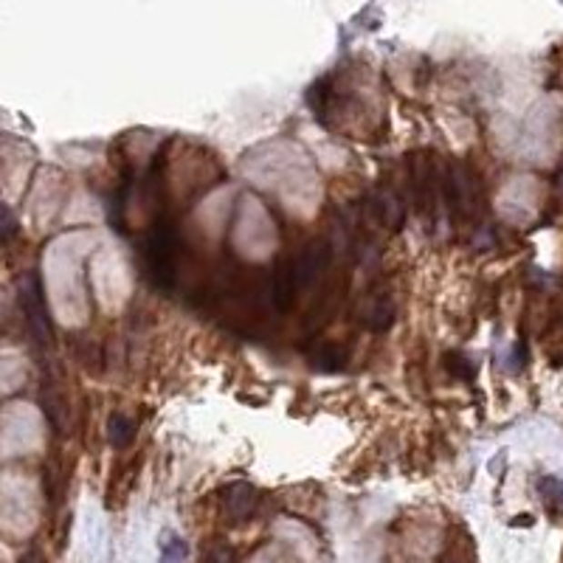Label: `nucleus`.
Wrapping results in <instances>:
<instances>
[{"instance_id":"1","label":"nucleus","mask_w":563,"mask_h":563,"mask_svg":"<svg viewBox=\"0 0 563 563\" xmlns=\"http://www.w3.org/2000/svg\"><path fill=\"white\" fill-rule=\"evenodd\" d=\"M141 254H144V265H146V274L150 279L169 290L175 285V265H177V234H175V226L166 223V220H158L150 234L144 236V246H141Z\"/></svg>"},{"instance_id":"8","label":"nucleus","mask_w":563,"mask_h":563,"mask_svg":"<svg viewBox=\"0 0 563 563\" xmlns=\"http://www.w3.org/2000/svg\"><path fill=\"white\" fill-rule=\"evenodd\" d=\"M189 558V547L181 536H175V532H164L161 538V560L158 563H186Z\"/></svg>"},{"instance_id":"5","label":"nucleus","mask_w":563,"mask_h":563,"mask_svg":"<svg viewBox=\"0 0 563 563\" xmlns=\"http://www.w3.org/2000/svg\"><path fill=\"white\" fill-rule=\"evenodd\" d=\"M296 262H279L276 274H274V305L279 310H287L296 299Z\"/></svg>"},{"instance_id":"7","label":"nucleus","mask_w":563,"mask_h":563,"mask_svg":"<svg viewBox=\"0 0 563 563\" xmlns=\"http://www.w3.org/2000/svg\"><path fill=\"white\" fill-rule=\"evenodd\" d=\"M392 321H395V307L389 299H375V305L367 310V327L372 333H383V330H389L392 327Z\"/></svg>"},{"instance_id":"12","label":"nucleus","mask_w":563,"mask_h":563,"mask_svg":"<svg viewBox=\"0 0 563 563\" xmlns=\"http://www.w3.org/2000/svg\"><path fill=\"white\" fill-rule=\"evenodd\" d=\"M17 563H45V558H43V552H37V549H28Z\"/></svg>"},{"instance_id":"10","label":"nucleus","mask_w":563,"mask_h":563,"mask_svg":"<svg viewBox=\"0 0 563 563\" xmlns=\"http://www.w3.org/2000/svg\"><path fill=\"white\" fill-rule=\"evenodd\" d=\"M209 563H240L236 560V552L231 549V547H217L215 552H212V560Z\"/></svg>"},{"instance_id":"2","label":"nucleus","mask_w":563,"mask_h":563,"mask_svg":"<svg viewBox=\"0 0 563 563\" xmlns=\"http://www.w3.org/2000/svg\"><path fill=\"white\" fill-rule=\"evenodd\" d=\"M17 305L25 316L28 324V333L32 338L43 347L51 344L54 330H51V316L45 307V296H43V285L37 274H28L25 279H20V290H17Z\"/></svg>"},{"instance_id":"6","label":"nucleus","mask_w":563,"mask_h":563,"mask_svg":"<svg viewBox=\"0 0 563 563\" xmlns=\"http://www.w3.org/2000/svg\"><path fill=\"white\" fill-rule=\"evenodd\" d=\"M107 437H110V442H113V448H127V446H130L133 437H136V426H133V420L127 417V414H122V411L110 414V420H107Z\"/></svg>"},{"instance_id":"3","label":"nucleus","mask_w":563,"mask_h":563,"mask_svg":"<svg viewBox=\"0 0 563 563\" xmlns=\"http://www.w3.org/2000/svg\"><path fill=\"white\" fill-rule=\"evenodd\" d=\"M259 505V493L248 482H231L223 490V513L231 524H246Z\"/></svg>"},{"instance_id":"11","label":"nucleus","mask_w":563,"mask_h":563,"mask_svg":"<svg viewBox=\"0 0 563 563\" xmlns=\"http://www.w3.org/2000/svg\"><path fill=\"white\" fill-rule=\"evenodd\" d=\"M12 234H15V217L9 209H4V240L9 243L12 240Z\"/></svg>"},{"instance_id":"4","label":"nucleus","mask_w":563,"mask_h":563,"mask_svg":"<svg viewBox=\"0 0 563 563\" xmlns=\"http://www.w3.org/2000/svg\"><path fill=\"white\" fill-rule=\"evenodd\" d=\"M327 262H330V248L324 246V243H313L307 246L299 259H296V282H299V287H307L313 285L321 271L327 268Z\"/></svg>"},{"instance_id":"9","label":"nucleus","mask_w":563,"mask_h":563,"mask_svg":"<svg viewBox=\"0 0 563 563\" xmlns=\"http://www.w3.org/2000/svg\"><path fill=\"white\" fill-rule=\"evenodd\" d=\"M538 490H541L544 501H547V505H549L555 513L563 510V482H560V479L544 477V479H538Z\"/></svg>"}]
</instances>
